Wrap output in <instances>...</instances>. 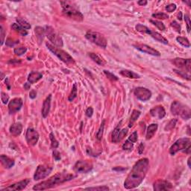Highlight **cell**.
<instances>
[{"mask_svg":"<svg viewBox=\"0 0 191 191\" xmlns=\"http://www.w3.org/2000/svg\"><path fill=\"white\" fill-rule=\"evenodd\" d=\"M49 138H50V140H51V146H52V149H57L58 147V146H59V143H58V141L56 140V138L55 137V135H54V134L52 133H50L49 135Z\"/></svg>","mask_w":191,"mask_h":191,"instance_id":"8d00e7d4","label":"cell"},{"mask_svg":"<svg viewBox=\"0 0 191 191\" xmlns=\"http://www.w3.org/2000/svg\"><path fill=\"white\" fill-rule=\"evenodd\" d=\"M172 113L175 116H180L183 120H188L190 118V109L187 105H183L180 101H174L170 108Z\"/></svg>","mask_w":191,"mask_h":191,"instance_id":"277c9868","label":"cell"},{"mask_svg":"<svg viewBox=\"0 0 191 191\" xmlns=\"http://www.w3.org/2000/svg\"><path fill=\"white\" fill-rule=\"evenodd\" d=\"M150 114L154 117H157L159 120H161L166 116V111L162 105H157L150 110Z\"/></svg>","mask_w":191,"mask_h":191,"instance_id":"d6986e66","label":"cell"},{"mask_svg":"<svg viewBox=\"0 0 191 191\" xmlns=\"http://www.w3.org/2000/svg\"><path fill=\"white\" fill-rule=\"evenodd\" d=\"M35 33H36L37 37H38L40 40H43V37L46 35L45 28H41V27H40V26H37L35 28Z\"/></svg>","mask_w":191,"mask_h":191,"instance_id":"1f68e13d","label":"cell"},{"mask_svg":"<svg viewBox=\"0 0 191 191\" xmlns=\"http://www.w3.org/2000/svg\"><path fill=\"white\" fill-rule=\"evenodd\" d=\"M134 147V143L130 142L128 140H125L124 143L123 145V150H128V151H131L132 150Z\"/></svg>","mask_w":191,"mask_h":191,"instance_id":"f35d334b","label":"cell"},{"mask_svg":"<svg viewBox=\"0 0 191 191\" xmlns=\"http://www.w3.org/2000/svg\"><path fill=\"white\" fill-rule=\"evenodd\" d=\"M61 5L62 7V13L64 16L78 22H81L84 20L83 14L80 12L79 10H78L76 6L73 2L65 1V2H61Z\"/></svg>","mask_w":191,"mask_h":191,"instance_id":"3957f363","label":"cell"},{"mask_svg":"<svg viewBox=\"0 0 191 191\" xmlns=\"http://www.w3.org/2000/svg\"><path fill=\"white\" fill-rule=\"evenodd\" d=\"M36 97H37V92L35 91V90H31L30 93H29V97H30L31 99H34L36 98Z\"/></svg>","mask_w":191,"mask_h":191,"instance_id":"9f6ffc18","label":"cell"},{"mask_svg":"<svg viewBox=\"0 0 191 191\" xmlns=\"http://www.w3.org/2000/svg\"><path fill=\"white\" fill-rule=\"evenodd\" d=\"M16 20H17V22L18 23L19 25H20L22 28H23L24 29H25V30H28V29H30L31 28L30 24L28 23V22L24 20V19L20 18V17H17Z\"/></svg>","mask_w":191,"mask_h":191,"instance_id":"f546056e","label":"cell"},{"mask_svg":"<svg viewBox=\"0 0 191 191\" xmlns=\"http://www.w3.org/2000/svg\"><path fill=\"white\" fill-rule=\"evenodd\" d=\"M19 43V40H13L11 39H8L6 40V45L8 47H13L15 44Z\"/></svg>","mask_w":191,"mask_h":191,"instance_id":"816d5d0a","label":"cell"},{"mask_svg":"<svg viewBox=\"0 0 191 191\" xmlns=\"http://www.w3.org/2000/svg\"><path fill=\"white\" fill-rule=\"evenodd\" d=\"M104 73L105 74V75L107 76V78H108V79L111 80V81H118L119 78L118 77L116 76V75H113V73H111V72L108 71V70H104Z\"/></svg>","mask_w":191,"mask_h":191,"instance_id":"60d3db41","label":"cell"},{"mask_svg":"<svg viewBox=\"0 0 191 191\" xmlns=\"http://www.w3.org/2000/svg\"><path fill=\"white\" fill-rule=\"evenodd\" d=\"M0 161L5 169H11L12 166H14V164H15L13 159L5 155H2L0 156Z\"/></svg>","mask_w":191,"mask_h":191,"instance_id":"44dd1931","label":"cell"},{"mask_svg":"<svg viewBox=\"0 0 191 191\" xmlns=\"http://www.w3.org/2000/svg\"><path fill=\"white\" fill-rule=\"evenodd\" d=\"M178 20H181V12H180L179 14H178Z\"/></svg>","mask_w":191,"mask_h":191,"instance_id":"be15d7a7","label":"cell"},{"mask_svg":"<svg viewBox=\"0 0 191 191\" xmlns=\"http://www.w3.org/2000/svg\"><path fill=\"white\" fill-rule=\"evenodd\" d=\"M173 64L181 69H185L188 73L190 72V59H185V58H176L173 60Z\"/></svg>","mask_w":191,"mask_h":191,"instance_id":"9a60e30c","label":"cell"},{"mask_svg":"<svg viewBox=\"0 0 191 191\" xmlns=\"http://www.w3.org/2000/svg\"><path fill=\"white\" fill-rule=\"evenodd\" d=\"M24 88H25V89L26 90H29V89H30V84L25 83V85H24Z\"/></svg>","mask_w":191,"mask_h":191,"instance_id":"91938a15","label":"cell"},{"mask_svg":"<svg viewBox=\"0 0 191 191\" xmlns=\"http://www.w3.org/2000/svg\"><path fill=\"white\" fill-rule=\"evenodd\" d=\"M149 35L152 37H153V38L155 39V40H158V41H159L160 43L165 44V45H167L168 43H168V40L165 38L164 37L162 36V35H161V34L158 33V32H151V33H150Z\"/></svg>","mask_w":191,"mask_h":191,"instance_id":"484cf974","label":"cell"},{"mask_svg":"<svg viewBox=\"0 0 191 191\" xmlns=\"http://www.w3.org/2000/svg\"><path fill=\"white\" fill-rule=\"evenodd\" d=\"M93 109L92 107H89V108L86 110V111H85V114H86V116H87V117H91V116H93Z\"/></svg>","mask_w":191,"mask_h":191,"instance_id":"f5cc1de1","label":"cell"},{"mask_svg":"<svg viewBox=\"0 0 191 191\" xmlns=\"http://www.w3.org/2000/svg\"><path fill=\"white\" fill-rule=\"evenodd\" d=\"M135 28H136V30L137 31V32H140V33L147 34V35H150V33H151L152 32L148 27L141 25V24H137V25L135 26Z\"/></svg>","mask_w":191,"mask_h":191,"instance_id":"4dcf8cb0","label":"cell"},{"mask_svg":"<svg viewBox=\"0 0 191 191\" xmlns=\"http://www.w3.org/2000/svg\"><path fill=\"white\" fill-rule=\"evenodd\" d=\"M89 56H90V58H91L93 61L96 62L97 64L100 65V66H103V65H105L106 63V62H105V61L104 60L103 58H101V57L99 56L97 54L90 52V53H89Z\"/></svg>","mask_w":191,"mask_h":191,"instance_id":"4316f807","label":"cell"},{"mask_svg":"<svg viewBox=\"0 0 191 191\" xmlns=\"http://www.w3.org/2000/svg\"><path fill=\"white\" fill-rule=\"evenodd\" d=\"M190 157L189 158H188L187 160V164H188V166H189V168H191V166H190Z\"/></svg>","mask_w":191,"mask_h":191,"instance_id":"94428289","label":"cell"},{"mask_svg":"<svg viewBox=\"0 0 191 191\" xmlns=\"http://www.w3.org/2000/svg\"><path fill=\"white\" fill-rule=\"evenodd\" d=\"M175 9H176V5H175V4H170V5H167V6L166 7V11L170 12V13H171V12L175 11Z\"/></svg>","mask_w":191,"mask_h":191,"instance_id":"f907efd6","label":"cell"},{"mask_svg":"<svg viewBox=\"0 0 191 191\" xmlns=\"http://www.w3.org/2000/svg\"><path fill=\"white\" fill-rule=\"evenodd\" d=\"M185 23H187V32H188V33H190V19L189 15H187V14H185Z\"/></svg>","mask_w":191,"mask_h":191,"instance_id":"681fc988","label":"cell"},{"mask_svg":"<svg viewBox=\"0 0 191 191\" xmlns=\"http://www.w3.org/2000/svg\"><path fill=\"white\" fill-rule=\"evenodd\" d=\"M140 111H137V110H134L132 111V113L131 115V117H130L129 123H128V127L129 128H131L133 124L135 123V122L139 118V116H140Z\"/></svg>","mask_w":191,"mask_h":191,"instance_id":"83f0119b","label":"cell"},{"mask_svg":"<svg viewBox=\"0 0 191 191\" xmlns=\"http://www.w3.org/2000/svg\"><path fill=\"white\" fill-rule=\"evenodd\" d=\"M190 146V138H180L177 140L170 148V154L175 155L179 151H184L187 147Z\"/></svg>","mask_w":191,"mask_h":191,"instance_id":"ba28073f","label":"cell"},{"mask_svg":"<svg viewBox=\"0 0 191 191\" xmlns=\"http://www.w3.org/2000/svg\"><path fill=\"white\" fill-rule=\"evenodd\" d=\"M143 150H144V144H143V143H140V144L138 146V153L140 155H141L143 152Z\"/></svg>","mask_w":191,"mask_h":191,"instance_id":"11a10c76","label":"cell"},{"mask_svg":"<svg viewBox=\"0 0 191 191\" xmlns=\"http://www.w3.org/2000/svg\"><path fill=\"white\" fill-rule=\"evenodd\" d=\"M173 71H174L175 73H177L178 75H179L181 78H186V79L188 80V81H190V75L189 74H187V73H185V72L179 71V70H173Z\"/></svg>","mask_w":191,"mask_h":191,"instance_id":"7bdbcfd3","label":"cell"},{"mask_svg":"<svg viewBox=\"0 0 191 191\" xmlns=\"http://www.w3.org/2000/svg\"><path fill=\"white\" fill-rule=\"evenodd\" d=\"M158 124H156V123H152V124L149 125L147 130H146V140H150L154 137V135H155V132L158 130Z\"/></svg>","mask_w":191,"mask_h":191,"instance_id":"603a6c76","label":"cell"},{"mask_svg":"<svg viewBox=\"0 0 191 191\" xmlns=\"http://www.w3.org/2000/svg\"><path fill=\"white\" fill-rule=\"evenodd\" d=\"M120 75H122L123 76L126 77V78H140V75H138L137 73H135V72L131 71V70H120Z\"/></svg>","mask_w":191,"mask_h":191,"instance_id":"d4e9b609","label":"cell"},{"mask_svg":"<svg viewBox=\"0 0 191 191\" xmlns=\"http://www.w3.org/2000/svg\"><path fill=\"white\" fill-rule=\"evenodd\" d=\"M134 94L137 99L142 101H148L152 97V92L149 89L143 87H138L134 90Z\"/></svg>","mask_w":191,"mask_h":191,"instance_id":"8fae6325","label":"cell"},{"mask_svg":"<svg viewBox=\"0 0 191 191\" xmlns=\"http://www.w3.org/2000/svg\"><path fill=\"white\" fill-rule=\"evenodd\" d=\"M153 18L155 19H161V20H166V19L169 18V16L166 14V13H153L152 15Z\"/></svg>","mask_w":191,"mask_h":191,"instance_id":"b9f144b4","label":"cell"},{"mask_svg":"<svg viewBox=\"0 0 191 191\" xmlns=\"http://www.w3.org/2000/svg\"><path fill=\"white\" fill-rule=\"evenodd\" d=\"M23 100L20 98H14L11 100L8 103V111L11 114L17 113L23 106Z\"/></svg>","mask_w":191,"mask_h":191,"instance_id":"2e32d148","label":"cell"},{"mask_svg":"<svg viewBox=\"0 0 191 191\" xmlns=\"http://www.w3.org/2000/svg\"><path fill=\"white\" fill-rule=\"evenodd\" d=\"M46 46L49 49V50H50L54 55H56L63 63H67V64H73V63H75V61H74L73 57L70 55H69L67 52L63 51V50L56 48L53 45H51L50 43H46Z\"/></svg>","mask_w":191,"mask_h":191,"instance_id":"5b68a950","label":"cell"},{"mask_svg":"<svg viewBox=\"0 0 191 191\" xmlns=\"http://www.w3.org/2000/svg\"><path fill=\"white\" fill-rule=\"evenodd\" d=\"M11 28H13V30L16 31L17 32H18L20 35H21L22 36H26L28 35V32H27L25 29H24L23 28H22L19 24L17 23H13L12 24Z\"/></svg>","mask_w":191,"mask_h":191,"instance_id":"f1b7e54d","label":"cell"},{"mask_svg":"<svg viewBox=\"0 0 191 191\" xmlns=\"http://www.w3.org/2000/svg\"><path fill=\"white\" fill-rule=\"evenodd\" d=\"M113 170H116V171H120V170H122V171H123V170H126V168L115 167V168H113Z\"/></svg>","mask_w":191,"mask_h":191,"instance_id":"680465c9","label":"cell"},{"mask_svg":"<svg viewBox=\"0 0 191 191\" xmlns=\"http://www.w3.org/2000/svg\"><path fill=\"white\" fill-rule=\"evenodd\" d=\"M185 2V3H186V4H187L188 6L190 7V1H188V2H187V1H185V2Z\"/></svg>","mask_w":191,"mask_h":191,"instance_id":"6125c7cd","label":"cell"},{"mask_svg":"<svg viewBox=\"0 0 191 191\" xmlns=\"http://www.w3.org/2000/svg\"><path fill=\"white\" fill-rule=\"evenodd\" d=\"M137 4L140 6H145V5H147V1L146 0H140V1H138Z\"/></svg>","mask_w":191,"mask_h":191,"instance_id":"6f0895ef","label":"cell"},{"mask_svg":"<svg viewBox=\"0 0 191 191\" xmlns=\"http://www.w3.org/2000/svg\"><path fill=\"white\" fill-rule=\"evenodd\" d=\"M1 99H2V101L3 102V104L6 105L9 101L8 95L6 94V93H4V92H2V93H1Z\"/></svg>","mask_w":191,"mask_h":191,"instance_id":"bcb514c9","label":"cell"},{"mask_svg":"<svg viewBox=\"0 0 191 191\" xmlns=\"http://www.w3.org/2000/svg\"><path fill=\"white\" fill-rule=\"evenodd\" d=\"M77 90H78V88H77V85L76 83H75L73 85V88H72V91L70 93V96L68 97V100L70 101H73V100L75 99L77 97Z\"/></svg>","mask_w":191,"mask_h":191,"instance_id":"836d02e7","label":"cell"},{"mask_svg":"<svg viewBox=\"0 0 191 191\" xmlns=\"http://www.w3.org/2000/svg\"><path fill=\"white\" fill-rule=\"evenodd\" d=\"M85 37L88 40H90L93 43H95L96 45L101 47V48L105 49L107 47V42L106 38L103 35L100 34L99 32H93V31H88L85 34Z\"/></svg>","mask_w":191,"mask_h":191,"instance_id":"8992f818","label":"cell"},{"mask_svg":"<svg viewBox=\"0 0 191 191\" xmlns=\"http://www.w3.org/2000/svg\"><path fill=\"white\" fill-rule=\"evenodd\" d=\"M149 22L151 23H152L154 25H155L159 30L164 31L165 30V28H166L164 24L162 22L158 21V20H150Z\"/></svg>","mask_w":191,"mask_h":191,"instance_id":"d590c367","label":"cell"},{"mask_svg":"<svg viewBox=\"0 0 191 191\" xmlns=\"http://www.w3.org/2000/svg\"><path fill=\"white\" fill-rule=\"evenodd\" d=\"M105 120H103L102 123H101V125H100L98 131H97V139L98 140H101V138H102V136H103V131H104V128H105Z\"/></svg>","mask_w":191,"mask_h":191,"instance_id":"e575fe53","label":"cell"},{"mask_svg":"<svg viewBox=\"0 0 191 191\" xmlns=\"http://www.w3.org/2000/svg\"><path fill=\"white\" fill-rule=\"evenodd\" d=\"M43 78V74L39 72H32V73L28 75V82L30 84L36 83Z\"/></svg>","mask_w":191,"mask_h":191,"instance_id":"cb8c5ba5","label":"cell"},{"mask_svg":"<svg viewBox=\"0 0 191 191\" xmlns=\"http://www.w3.org/2000/svg\"><path fill=\"white\" fill-rule=\"evenodd\" d=\"M149 168L148 158H142L135 163L124 182V187L127 190L137 187L143 182Z\"/></svg>","mask_w":191,"mask_h":191,"instance_id":"6da1fadb","label":"cell"},{"mask_svg":"<svg viewBox=\"0 0 191 191\" xmlns=\"http://www.w3.org/2000/svg\"><path fill=\"white\" fill-rule=\"evenodd\" d=\"M25 140L29 146H34L37 144L39 140L38 132L32 128H28L27 129L26 135H25Z\"/></svg>","mask_w":191,"mask_h":191,"instance_id":"4fadbf2b","label":"cell"},{"mask_svg":"<svg viewBox=\"0 0 191 191\" xmlns=\"http://www.w3.org/2000/svg\"><path fill=\"white\" fill-rule=\"evenodd\" d=\"M93 166L90 161H78L73 166V170L76 173H87L91 171Z\"/></svg>","mask_w":191,"mask_h":191,"instance_id":"30bf717a","label":"cell"},{"mask_svg":"<svg viewBox=\"0 0 191 191\" xmlns=\"http://www.w3.org/2000/svg\"><path fill=\"white\" fill-rule=\"evenodd\" d=\"M176 40H177L181 45H182L183 47H187V48H189V47H190V41L188 40V39L185 38V37H176Z\"/></svg>","mask_w":191,"mask_h":191,"instance_id":"d6a6232c","label":"cell"},{"mask_svg":"<svg viewBox=\"0 0 191 191\" xmlns=\"http://www.w3.org/2000/svg\"><path fill=\"white\" fill-rule=\"evenodd\" d=\"M0 36H1V45H3L4 42H5V34L2 25H1V27H0Z\"/></svg>","mask_w":191,"mask_h":191,"instance_id":"c3c4849f","label":"cell"},{"mask_svg":"<svg viewBox=\"0 0 191 191\" xmlns=\"http://www.w3.org/2000/svg\"><path fill=\"white\" fill-rule=\"evenodd\" d=\"M30 182V179L28 178H26V179H24L23 181H20L19 182L15 183V184H13L11 185H9L8 187L4 188V189H2V191L5 190H8V191H13V190H23L25 189L27 187V185H28V183Z\"/></svg>","mask_w":191,"mask_h":191,"instance_id":"e0dca14e","label":"cell"},{"mask_svg":"<svg viewBox=\"0 0 191 191\" xmlns=\"http://www.w3.org/2000/svg\"><path fill=\"white\" fill-rule=\"evenodd\" d=\"M74 178H75V175H74L64 173H58L54 175L52 177H50L49 179L35 185L33 187V190H44L50 189V188L58 186V185H61L66 181H70Z\"/></svg>","mask_w":191,"mask_h":191,"instance_id":"7a4b0ae2","label":"cell"},{"mask_svg":"<svg viewBox=\"0 0 191 191\" xmlns=\"http://www.w3.org/2000/svg\"><path fill=\"white\" fill-rule=\"evenodd\" d=\"M176 123H177V119H173V120H170V121L166 124V126H165V131H170V130L173 129V128H175V126L176 125Z\"/></svg>","mask_w":191,"mask_h":191,"instance_id":"74e56055","label":"cell"},{"mask_svg":"<svg viewBox=\"0 0 191 191\" xmlns=\"http://www.w3.org/2000/svg\"><path fill=\"white\" fill-rule=\"evenodd\" d=\"M171 26L174 28L175 30H176V32L180 33L181 32V26H180L179 24L177 23L176 21H173L171 23Z\"/></svg>","mask_w":191,"mask_h":191,"instance_id":"7dc6e473","label":"cell"},{"mask_svg":"<svg viewBox=\"0 0 191 191\" xmlns=\"http://www.w3.org/2000/svg\"><path fill=\"white\" fill-rule=\"evenodd\" d=\"M85 190H99V191H106L109 190V187L107 186H99L93 187H87Z\"/></svg>","mask_w":191,"mask_h":191,"instance_id":"ab89813d","label":"cell"},{"mask_svg":"<svg viewBox=\"0 0 191 191\" xmlns=\"http://www.w3.org/2000/svg\"><path fill=\"white\" fill-rule=\"evenodd\" d=\"M134 47H135V49H137L140 52L148 54V55H153V56H160L161 55V54L158 50L149 47V46L146 45V44H135Z\"/></svg>","mask_w":191,"mask_h":191,"instance_id":"5bb4252c","label":"cell"},{"mask_svg":"<svg viewBox=\"0 0 191 191\" xmlns=\"http://www.w3.org/2000/svg\"><path fill=\"white\" fill-rule=\"evenodd\" d=\"M52 166L46 164L39 165V166L37 167V170L36 171H35V175H34V179H35V181L44 179L45 178H47L50 173H52Z\"/></svg>","mask_w":191,"mask_h":191,"instance_id":"9c48e42d","label":"cell"},{"mask_svg":"<svg viewBox=\"0 0 191 191\" xmlns=\"http://www.w3.org/2000/svg\"><path fill=\"white\" fill-rule=\"evenodd\" d=\"M9 131L13 136H19L23 131V125L20 123H13L11 125Z\"/></svg>","mask_w":191,"mask_h":191,"instance_id":"7402d4cb","label":"cell"},{"mask_svg":"<svg viewBox=\"0 0 191 191\" xmlns=\"http://www.w3.org/2000/svg\"><path fill=\"white\" fill-rule=\"evenodd\" d=\"M45 33L47 38L49 40V41L53 44L54 46L57 47H62L63 46V42L62 40L61 37L58 35V32L51 26L45 27Z\"/></svg>","mask_w":191,"mask_h":191,"instance_id":"52a82bcc","label":"cell"},{"mask_svg":"<svg viewBox=\"0 0 191 191\" xmlns=\"http://www.w3.org/2000/svg\"><path fill=\"white\" fill-rule=\"evenodd\" d=\"M120 126H121V122L120 124L113 129V132L111 135V140L113 143H119L128 134V128H123V129H120Z\"/></svg>","mask_w":191,"mask_h":191,"instance_id":"7c38bea8","label":"cell"},{"mask_svg":"<svg viewBox=\"0 0 191 191\" xmlns=\"http://www.w3.org/2000/svg\"><path fill=\"white\" fill-rule=\"evenodd\" d=\"M128 140L130 142H131V143H135V142H137V132L136 131H134L133 133L130 135Z\"/></svg>","mask_w":191,"mask_h":191,"instance_id":"f6af8a7d","label":"cell"},{"mask_svg":"<svg viewBox=\"0 0 191 191\" xmlns=\"http://www.w3.org/2000/svg\"><path fill=\"white\" fill-rule=\"evenodd\" d=\"M51 100H52V95L49 94L43 101L41 111V114L43 118H47L49 113L50 108H51Z\"/></svg>","mask_w":191,"mask_h":191,"instance_id":"ffe728a7","label":"cell"},{"mask_svg":"<svg viewBox=\"0 0 191 191\" xmlns=\"http://www.w3.org/2000/svg\"><path fill=\"white\" fill-rule=\"evenodd\" d=\"M53 157L56 161H58V160L61 159V154L58 152L57 150H54L53 152Z\"/></svg>","mask_w":191,"mask_h":191,"instance_id":"db71d44e","label":"cell"},{"mask_svg":"<svg viewBox=\"0 0 191 191\" xmlns=\"http://www.w3.org/2000/svg\"><path fill=\"white\" fill-rule=\"evenodd\" d=\"M27 51V48L25 47H18V48H15L13 50V52L16 54L17 55H23L24 53H25Z\"/></svg>","mask_w":191,"mask_h":191,"instance_id":"ee69618b","label":"cell"},{"mask_svg":"<svg viewBox=\"0 0 191 191\" xmlns=\"http://www.w3.org/2000/svg\"><path fill=\"white\" fill-rule=\"evenodd\" d=\"M153 188L156 191L161 190H168L173 188V185L170 181H166V180L159 179L157 180L154 184H153Z\"/></svg>","mask_w":191,"mask_h":191,"instance_id":"ac0fdd59","label":"cell"}]
</instances>
